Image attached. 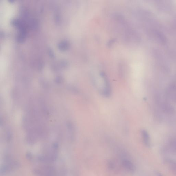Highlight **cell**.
Here are the masks:
<instances>
[{
  "label": "cell",
  "mask_w": 176,
  "mask_h": 176,
  "mask_svg": "<svg viewBox=\"0 0 176 176\" xmlns=\"http://www.w3.org/2000/svg\"><path fill=\"white\" fill-rule=\"evenodd\" d=\"M33 173L37 176H56V168L50 165H44L34 168Z\"/></svg>",
  "instance_id": "cell-1"
},
{
  "label": "cell",
  "mask_w": 176,
  "mask_h": 176,
  "mask_svg": "<svg viewBox=\"0 0 176 176\" xmlns=\"http://www.w3.org/2000/svg\"><path fill=\"white\" fill-rule=\"evenodd\" d=\"M20 166V162L18 161L13 160L10 162L6 163L1 166L0 173L1 175H6L13 170L19 169Z\"/></svg>",
  "instance_id": "cell-2"
},
{
  "label": "cell",
  "mask_w": 176,
  "mask_h": 176,
  "mask_svg": "<svg viewBox=\"0 0 176 176\" xmlns=\"http://www.w3.org/2000/svg\"><path fill=\"white\" fill-rule=\"evenodd\" d=\"M57 158V157L46 154L39 155L37 157V159L40 162L50 163L55 161Z\"/></svg>",
  "instance_id": "cell-3"
},
{
  "label": "cell",
  "mask_w": 176,
  "mask_h": 176,
  "mask_svg": "<svg viewBox=\"0 0 176 176\" xmlns=\"http://www.w3.org/2000/svg\"><path fill=\"white\" fill-rule=\"evenodd\" d=\"M102 77H103L104 79V82L105 83V88L104 90V95L106 97H109L111 94V88L110 84L104 73H102Z\"/></svg>",
  "instance_id": "cell-4"
},
{
  "label": "cell",
  "mask_w": 176,
  "mask_h": 176,
  "mask_svg": "<svg viewBox=\"0 0 176 176\" xmlns=\"http://www.w3.org/2000/svg\"><path fill=\"white\" fill-rule=\"evenodd\" d=\"M142 135L144 143L145 145L147 146H150V138H149L148 133L145 130H143L142 132Z\"/></svg>",
  "instance_id": "cell-5"
},
{
  "label": "cell",
  "mask_w": 176,
  "mask_h": 176,
  "mask_svg": "<svg viewBox=\"0 0 176 176\" xmlns=\"http://www.w3.org/2000/svg\"><path fill=\"white\" fill-rule=\"evenodd\" d=\"M124 166L128 170L130 171H133L134 167L133 164L128 160H124L123 161Z\"/></svg>",
  "instance_id": "cell-6"
},
{
  "label": "cell",
  "mask_w": 176,
  "mask_h": 176,
  "mask_svg": "<svg viewBox=\"0 0 176 176\" xmlns=\"http://www.w3.org/2000/svg\"><path fill=\"white\" fill-rule=\"evenodd\" d=\"M170 150L174 154H176V141L172 142L170 144Z\"/></svg>",
  "instance_id": "cell-7"
},
{
  "label": "cell",
  "mask_w": 176,
  "mask_h": 176,
  "mask_svg": "<svg viewBox=\"0 0 176 176\" xmlns=\"http://www.w3.org/2000/svg\"><path fill=\"white\" fill-rule=\"evenodd\" d=\"M170 163L171 169L176 173V162L174 161H170Z\"/></svg>",
  "instance_id": "cell-8"
},
{
  "label": "cell",
  "mask_w": 176,
  "mask_h": 176,
  "mask_svg": "<svg viewBox=\"0 0 176 176\" xmlns=\"http://www.w3.org/2000/svg\"><path fill=\"white\" fill-rule=\"evenodd\" d=\"M26 158L27 160H31L33 159V155L31 152H28L26 154Z\"/></svg>",
  "instance_id": "cell-9"
}]
</instances>
